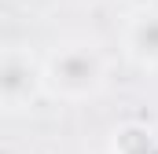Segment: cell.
<instances>
[{
    "label": "cell",
    "instance_id": "277c9868",
    "mask_svg": "<svg viewBox=\"0 0 158 154\" xmlns=\"http://www.w3.org/2000/svg\"><path fill=\"white\" fill-rule=\"evenodd\" d=\"M158 147V132L140 125V121H121L110 132V151L114 154H155Z\"/></svg>",
    "mask_w": 158,
    "mask_h": 154
},
{
    "label": "cell",
    "instance_id": "5b68a950",
    "mask_svg": "<svg viewBox=\"0 0 158 154\" xmlns=\"http://www.w3.org/2000/svg\"><path fill=\"white\" fill-rule=\"evenodd\" d=\"M92 154H114V151H110V147H103V151H92Z\"/></svg>",
    "mask_w": 158,
    "mask_h": 154
},
{
    "label": "cell",
    "instance_id": "3957f363",
    "mask_svg": "<svg viewBox=\"0 0 158 154\" xmlns=\"http://www.w3.org/2000/svg\"><path fill=\"white\" fill-rule=\"evenodd\" d=\"M121 51L136 70H158V4L129 11L121 26Z\"/></svg>",
    "mask_w": 158,
    "mask_h": 154
},
{
    "label": "cell",
    "instance_id": "7a4b0ae2",
    "mask_svg": "<svg viewBox=\"0 0 158 154\" xmlns=\"http://www.w3.org/2000/svg\"><path fill=\"white\" fill-rule=\"evenodd\" d=\"M40 95V63L30 48L0 51V110H22Z\"/></svg>",
    "mask_w": 158,
    "mask_h": 154
},
{
    "label": "cell",
    "instance_id": "6da1fadb",
    "mask_svg": "<svg viewBox=\"0 0 158 154\" xmlns=\"http://www.w3.org/2000/svg\"><path fill=\"white\" fill-rule=\"evenodd\" d=\"M107 81V59L96 48V40H63L48 51L40 63V92L63 103H85L92 99Z\"/></svg>",
    "mask_w": 158,
    "mask_h": 154
}]
</instances>
